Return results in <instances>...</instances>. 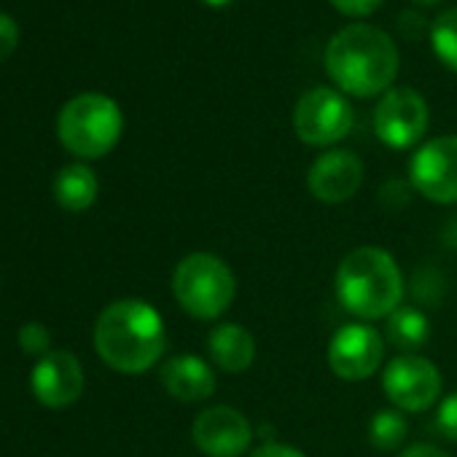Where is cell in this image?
Listing matches in <instances>:
<instances>
[{
    "mask_svg": "<svg viewBox=\"0 0 457 457\" xmlns=\"http://www.w3.org/2000/svg\"><path fill=\"white\" fill-rule=\"evenodd\" d=\"M398 30L406 36V38H420L425 33V20L414 12H403L401 20H398Z\"/></svg>",
    "mask_w": 457,
    "mask_h": 457,
    "instance_id": "25",
    "label": "cell"
},
{
    "mask_svg": "<svg viewBox=\"0 0 457 457\" xmlns=\"http://www.w3.org/2000/svg\"><path fill=\"white\" fill-rule=\"evenodd\" d=\"M382 0H331V6L345 14V17H353V20H361V17H369L379 9Z\"/></svg>",
    "mask_w": 457,
    "mask_h": 457,
    "instance_id": "23",
    "label": "cell"
},
{
    "mask_svg": "<svg viewBox=\"0 0 457 457\" xmlns=\"http://www.w3.org/2000/svg\"><path fill=\"white\" fill-rule=\"evenodd\" d=\"M398 457H449L444 449L433 446V444H411L409 449H403Z\"/></svg>",
    "mask_w": 457,
    "mask_h": 457,
    "instance_id": "26",
    "label": "cell"
},
{
    "mask_svg": "<svg viewBox=\"0 0 457 457\" xmlns=\"http://www.w3.org/2000/svg\"><path fill=\"white\" fill-rule=\"evenodd\" d=\"M202 4H207V6H212V9H223V6L232 4V0H202Z\"/></svg>",
    "mask_w": 457,
    "mask_h": 457,
    "instance_id": "27",
    "label": "cell"
},
{
    "mask_svg": "<svg viewBox=\"0 0 457 457\" xmlns=\"http://www.w3.org/2000/svg\"><path fill=\"white\" fill-rule=\"evenodd\" d=\"M326 73L342 95H385L398 76L395 41L374 25H347L326 46Z\"/></svg>",
    "mask_w": 457,
    "mask_h": 457,
    "instance_id": "1",
    "label": "cell"
},
{
    "mask_svg": "<svg viewBox=\"0 0 457 457\" xmlns=\"http://www.w3.org/2000/svg\"><path fill=\"white\" fill-rule=\"evenodd\" d=\"M207 353L223 374H243L256 361V339L240 323H220L207 337Z\"/></svg>",
    "mask_w": 457,
    "mask_h": 457,
    "instance_id": "15",
    "label": "cell"
},
{
    "mask_svg": "<svg viewBox=\"0 0 457 457\" xmlns=\"http://www.w3.org/2000/svg\"><path fill=\"white\" fill-rule=\"evenodd\" d=\"M385 361V337L369 323H347L328 342V366L345 382L377 374Z\"/></svg>",
    "mask_w": 457,
    "mask_h": 457,
    "instance_id": "10",
    "label": "cell"
},
{
    "mask_svg": "<svg viewBox=\"0 0 457 457\" xmlns=\"http://www.w3.org/2000/svg\"><path fill=\"white\" fill-rule=\"evenodd\" d=\"M191 438L207 457H243L253 444V428L240 409L218 403L196 414Z\"/></svg>",
    "mask_w": 457,
    "mask_h": 457,
    "instance_id": "11",
    "label": "cell"
},
{
    "mask_svg": "<svg viewBox=\"0 0 457 457\" xmlns=\"http://www.w3.org/2000/svg\"><path fill=\"white\" fill-rule=\"evenodd\" d=\"M17 46H20V25L9 14L0 12V62L9 60L17 52Z\"/></svg>",
    "mask_w": 457,
    "mask_h": 457,
    "instance_id": "22",
    "label": "cell"
},
{
    "mask_svg": "<svg viewBox=\"0 0 457 457\" xmlns=\"http://www.w3.org/2000/svg\"><path fill=\"white\" fill-rule=\"evenodd\" d=\"M428 103L409 87H395L382 95L374 108L377 137L395 151L417 145L428 132Z\"/></svg>",
    "mask_w": 457,
    "mask_h": 457,
    "instance_id": "8",
    "label": "cell"
},
{
    "mask_svg": "<svg viewBox=\"0 0 457 457\" xmlns=\"http://www.w3.org/2000/svg\"><path fill=\"white\" fill-rule=\"evenodd\" d=\"M411 186L436 204H457V135L433 137L409 162Z\"/></svg>",
    "mask_w": 457,
    "mask_h": 457,
    "instance_id": "9",
    "label": "cell"
},
{
    "mask_svg": "<svg viewBox=\"0 0 457 457\" xmlns=\"http://www.w3.org/2000/svg\"><path fill=\"white\" fill-rule=\"evenodd\" d=\"M251 457H307L304 452H299L296 446H288V444H278V441H267L262 444L259 449H253Z\"/></svg>",
    "mask_w": 457,
    "mask_h": 457,
    "instance_id": "24",
    "label": "cell"
},
{
    "mask_svg": "<svg viewBox=\"0 0 457 457\" xmlns=\"http://www.w3.org/2000/svg\"><path fill=\"white\" fill-rule=\"evenodd\" d=\"M436 428L441 436H446L449 441H457V390L449 393L436 414Z\"/></svg>",
    "mask_w": 457,
    "mask_h": 457,
    "instance_id": "21",
    "label": "cell"
},
{
    "mask_svg": "<svg viewBox=\"0 0 457 457\" xmlns=\"http://www.w3.org/2000/svg\"><path fill=\"white\" fill-rule=\"evenodd\" d=\"M172 294L186 315L218 320L237 296V278L220 256L188 253L172 272Z\"/></svg>",
    "mask_w": 457,
    "mask_h": 457,
    "instance_id": "4",
    "label": "cell"
},
{
    "mask_svg": "<svg viewBox=\"0 0 457 457\" xmlns=\"http://www.w3.org/2000/svg\"><path fill=\"white\" fill-rule=\"evenodd\" d=\"M95 347L111 369L121 374H143L164 355V320L148 302H113L95 323Z\"/></svg>",
    "mask_w": 457,
    "mask_h": 457,
    "instance_id": "2",
    "label": "cell"
},
{
    "mask_svg": "<svg viewBox=\"0 0 457 457\" xmlns=\"http://www.w3.org/2000/svg\"><path fill=\"white\" fill-rule=\"evenodd\" d=\"M121 132L124 116L119 105L97 92L73 97L57 119V135L62 145L79 159H100L111 154Z\"/></svg>",
    "mask_w": 457,
    "mask_h": 457,
    "instance_id": "5",
    "label": "cell"
},
{
    "mask_svg": "<svg viewBox=\"0 0 457 457\" xmlns=\"http://www.w3.org/2000/svg\"><path fill=\"white\" fill-rule=\"evenodd\" d=\"M414 4H420V6H436V4H441V0H414Z\"/></svg>",
    "mask_w": 457,
    "mask_h": 457,
    "instance_id": "28",
    "label": "cell"
},
{
    "mask_svg": "<svg viewBox=\"0 0 457 457\" xmlns=\"http://www.w3.org/2000/svg\"><path fill=\"white\" fill-rule=\"evenodd\" d=\"M339 304L361 320H385L403 304V275L382 248L350 251L334 278Z\"/></svg>",
    "mask_w": 457,
    "mask_h": 457,
    "instance_id": "3",
    "label": "cell"
},
{
    "mask_svg": "<svg viewBox=\"0 0 457 457\" xmlns=\"http://www.w3.org/2000/svg\"><path fill=\"white\" fill-rule=\"evenodd\" d=\"M361 183H363V162L345 148L320 154L307 172L310 194L323 204H342L353 199Z\"/></svg>",
    "mask_w": 457,
    "mask_h": 457,
    "instance_id": "12",
    "label": "cell"
},
{
    "mask_svg": "<svg viewBox=\"0 0 457 457\" xmlns=\"http://www.w3.org/2000/svg\"><path fill=\"white\" fill-rule=\"evenodd\" d=\"M409 436V420L401 409H379L369 422V441L379 452H395Z\"/></svg>",
    "mask_w": 457,
    "mask_h": 457,
    "instance_id": "18",
    "label": "cell"
},
{
    "mask_svg": "<svg viewBox=\"0 0 457 457\" xmlns=\"http://www.w3.org/2000/svg\"><path fill=\"white\" fill-rule=\"evenodd\" d=\"M20 345L28 355H46L49 353V345H52V337L46 331V326L41 323H25L20 328Z\"/></svg>",
    "mask_w": 457,
    "mask_h": 457,
    "instance_id": "20",
    "label": "cell"
},
{
    "mask_svg": "<svg viewBox=\"0 0 457 457\" xmlns=\"http://www.w3.org/2000/svg\"><path fill=\"white\" fill-rule=\"evenodd\" d=\"M355 113L350 100L328 87H315L304 92L294 111L296 137L307 145L326 148L345 140L353 129Z\"/></svg>",
    "mask_w": 457,
    "mask_h": 457,
    "instance_id": "6",
    "label": "cell"
},
{
    "mask_svg": "<svg viewBox=\"0 0 457 457\" xmlns=\"http://www.w3.org/2000/svg\"><path fill=\"white\" fill-rule=\"evenodd\" d=\"M30 387L44 406L65 409L79 401L84 390V371L68 350H49L30 374Z\"/></svg>",
    "mask_w": 457,
    "mask_h": 457,
    "instance_id": "13",
    "label": "cell"
},
{
    "mask_svg": "<svg viewBox=\"0 0 457 457\" xmlns=\"http://www.w3.org/2000/svg\"><path fill=\"white\" fill-rule=\"evenodd\" d=\"M97 175L87 164H68L54 178V199L71 212L92 207L97 199Z\"/></svg>",
    "mask_w": 457,
    "mask_h": 457,
    "instance_id": "16",
    "label": "cell"
},
{
    "mask_svg": "<svg viewBox=\"0 0 457 457\" xmlns=\"http://www.w3.org/2000/svg\"><path fill=\"white\" fill-rule=\"evenodd\" d=\"M385 339L401 353H414L430 339V323L420 310L401 304L393 315L385 318Z\"/></svg>",
    "mask_w": 457,
    "mask_h": 457,
    "instance_id": "17",
    "label": "cell"
},
{
    "mask_svg": "<svg viewBox=\"0 0 457 457\" xmlns=\"http://www.w3.org/2000/svg\"><path fill=\"white\" fill-rule=\"evenodd\" d=\"M159 379L164 385V390L183 401V403H194V401H204L215 393V371L210 363H204L196 355H175L170 358L162 371Z\"/></svg>",
    "mask_w": 457,
    "mask_h": 457,
    "instance_id": "14",
    "label": "cell"
},
{
    "mask_svg": "<svg viewBox=\"0 0 457 457\" xmlns=\"http://www.w3.org/2000/svg\"><path fill=\"white\" fill-rule=\"evenodd\" d=\"M441 371L433 361L417 353L395 355L382 371V390L387 401L401 411H425L441 395Z\"/></svg>",
    "mask_w": 457,
    "mask_h": 457,
    "instance_id": "7",
    "label": "cell"
},
{
    "mask_svg": "<svg viewBox=\"0 0 457 457\" xmlns=\"http://www.w3.org/2000/svg\"><path fill=\"white\" fill-rule=\"evenodd\" d=\"M430 49L444 68L457 73V9L438 14L430 25Z\"/></svg>",
    "mask_w": 457,
    "mask_h": 457,
    "instance_id": "19",
    "label": "cell"
}]
</instances>
